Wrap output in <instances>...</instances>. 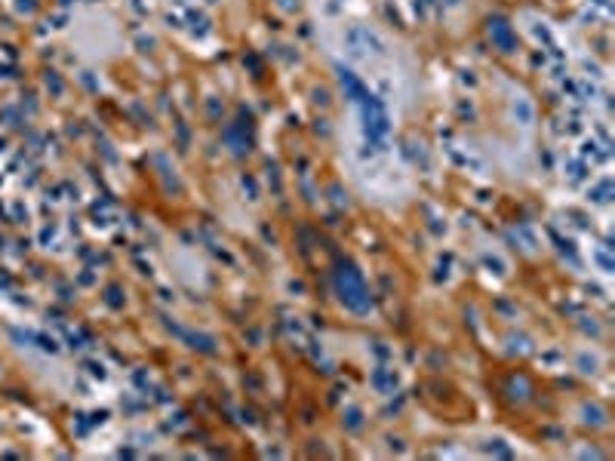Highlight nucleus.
I'll list each match as a JSON object with an SVG mask.
<instances>
[{
    "mask_svg": "<svg viewBox=\"0 0 615 461\" xmlns=\"http://www.w3.org/2000/svg\"><path fill=\"white\" fill-rule=\"evenodd\" d=\"M338 289H341V298L348 301L354 311H363V307L369 304L366 301V289H363V280L351 271V267H341L338 271Z\"/></svg>",
    "mask_w": 615,
    "mask_h": 461,
    "instance_id": "obj_1",
    "label": "nucleus"
},
{
    "mask_svg": "<svg viewBox=\"0 0 615 461\" xmlns=\"http://www.w3.org/2000/svg\"><path fill=\"white\" fill-rule=\"evenodd\" d=\"M489 34H495V40L505 47V53H511L514 40H511V31H508V25H505V22H498V19H495V22L489 25Z\"/></svg>",
    "mask_w": 615,
    "mask_h": 461,
    "instance_id": "obj_2",
    "label": "nucleus"
}]
</instances>
